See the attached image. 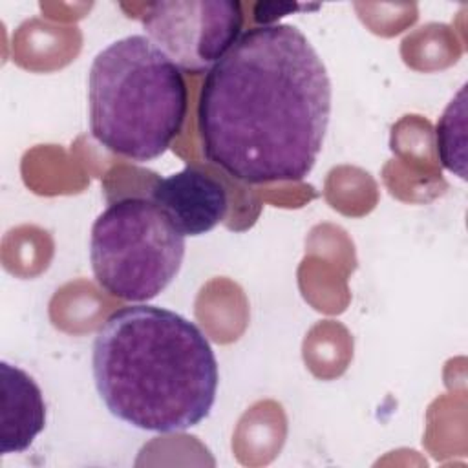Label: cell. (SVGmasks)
Instances as JSON below:
<instances>
[{
  "label": "cell",
  "instance_id": "cell-1",
  "mask_svg": "<svg viewBox=\"0 0 468 468\" xmlns=\"http://www.w3.org/2000/svg\"><path fill=\"white\" fill-rule=\"evenodd\" d=\"M331 117V80L291 24L243 31L199 90L205 157L249 185L300 181L314 166Z\"/></svg>",
  "mask_w": 468,
  "mask_h": 468
},
{
  "label": "cell",
  "instance_id": "cell-2",
  "mask_svg": "<svg viewBox=\"0 0 468 468\" xmlns=\"http://www.w3.org/2000/svg\"><path fill=\"white\" fill-rule=\"evenodd\" d=\"M95 388L122 422L157 433L205 420L218 391V360L203 331L176 311L126 305L101 325L91 355Z\"/></svg>",
  "mask_w": 468,
  "mask_h": 468
},
{
  "label": "cell",
  "instance_id": "cell-3",
  "mask_svg": "<svg viewBox=\"0 0 468 468\" xmlns=\"http://www.w3.org/2000/svg\"><path fill=\"white\" fill-rule=\"evenodd\" d=\"M88 102L95 141L144 163L165 154L183 130L188 90L181 69L146 35H128L95 55Z\"/></svg>",
  "mask_w": 468,
  "mask_h": 468
},
{
  "label": "cell",
  "instance_id": "cell-4",
  "mask_svg": "<svg viewBox=\"0 0 468 468\" xmlns=\"http://www.w3.org/2000/svg\"><path fill=\"white\" fill-rule=\"evenodd\" d=\"M185 236L150 199L110 203L93 221L90 261L97 283L126 302H148L177 276Z\"/></svg>",
  "mask_w": 468,
  "mask_h": 468
},
{
  "label": "cell",
  "instance_id": "cell-5",
  "mask_svg": "<svg viewBox=\"0 0 468 468\" xmlns=\"http://www.w3.org/2000/svg\"><path fill=\"white\" fill-rule=\"evenodd\" d=\"M148 40L190 75L208 69L232 48L243 27L236 0H161L141 16Z\"/></svg>",
  "mask_w": 468,
  "mask_h": 468
},
{
  "label": "cell",
  "instance_id": "cell-6",
  "mask_svg": "<svg viewBox=\"0 0 468 468\" xmlns=\"http://www.w3.org/2000/svg\"><path fill=\"white\" fill-rule=\"evenodd\" d=\"M150 199L168 216L183 236H201L221 223L229 210L225 186L196 166L155 177Z\"/></svg>",
  "mask_w": 468,
  "mask_h": 468
},
{
  "label": "cell",
  "instance_id": "cell-7",
  "mask_svg": "<svg viewBox=\"0 0 468 468\" xmlns=\"http://www.w3.org/2000/svg\"><path fill=\"white\" fill-rule=\"evenodd\" d=\"M0 452L22 453L46 426V402L38 384L22 367L0 362Z\"/></svg>",
  "mask_w": 468,
  "mask_h": 468
},
{
  "label": "cell",
  "instance_id": "cell-8",
  "mask_svg": "<svg viewBox=\"0 0 468 468\" xmlns=\"http://www.w3.org/2000/svg\"><path fill=\"white\" fill-rule=\"evenodd\" d=\"M466 86L446 106L437 121V152L444 168L466 179Z\"/></svg>",
  "mask_w": 468,
  "mask_h": 468
},
{
  "label": "cell",
  "instance_id": "cell-9",
  "mask_svg": "<svg viewBox=\"0 0 468 468\" xmlns=\"http://www.w3.org/2000/svg\"><path fill=\"white\" fill-rule=\"evenodd\" d=\"M318 5L307 7L300 4H289V2H260L254 5V20L261 22L263 26L274 24L280 16H285L298 9H316Z\"/></svg>",
  "mask_w": 468,
  "mask_h": 468
}]
</instances>
